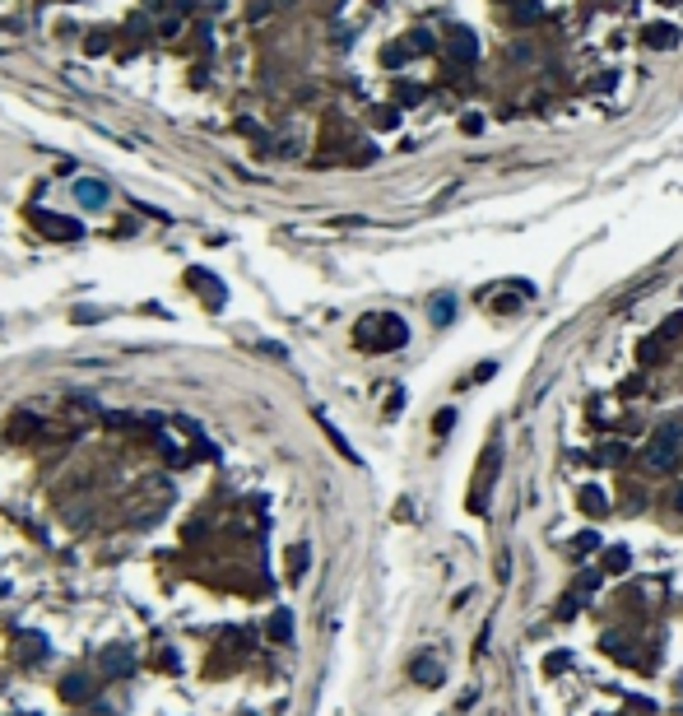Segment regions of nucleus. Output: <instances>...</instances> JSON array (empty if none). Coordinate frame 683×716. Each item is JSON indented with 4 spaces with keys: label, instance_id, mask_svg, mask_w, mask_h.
I'll use <instances>...</instances> for the list:
<instances>
[{
    "label": "nucleus",
    "instance_id": "obj_7",
    "mask_svg": "<svg viewBox=\"0 0 683 716\" xmlns=\"http://www.w3.org/2000/svg\"><path fill=\"white\" fill-rule=\"evenodd\" d=\"M451 312H456V298H451V293L432 298V321H437V326H447V321H451Z\"/></svg>",
    "mask_w": 683,
    "mask_h": 716
},
{
    "label": "nucleus",
    "instance_id": "obj_2",
    "mask_svg": "<svg viewBox=\"0 0 683 716\" xmlns=\"http://www.w3.org/2000/svg\"><path fill=\"white\" fill-rule=\"evenodd\" d=\"M405 321L400 316H368L363 326H358V340L363 345H381V349H395V345H405Z\"/></svg>",
    "mask_w": 683,
    "mask_h": 716
},
{
    "label": "nucleus",
    "instance_id": "obj_1",
    "mask_svg": "<svg viewBox=\"0 0 683 716\" xmlns=\"http://www.w3.org/2000/svg\"><path fill=\"white\" fill-rule=\"evenodd\" d=\"M679 451H683V428H679V424H664L660 433L646 442L642 461L651 465V470H669V465L679 461Z\"/></svg>",
    "mask_w": 683,
    "mask_h": 716
},
{
    "label": "nucleus",
    "instance_id": "obj_6",
    "mask_svg": "<svg viewBox=\"0 0 683 716\" xmlns=\"http://www.w3.org/2000/svg\"><path fill=\"white\" fill-rule=\"evenodd\" d=\"M75 195L84 200V205H102V200H107V186H98V182H79Z\"/></svg>",
    "mask_w": 683,
    "mask_h": 716
},
{
    "label": "nucleus",
    "instance_id": "obj_13",
    "mask_svg": "<svg viewBox=\"0 0 683 716\" xmlns=\"http://www.w3.org/2000/svg\"><path fill=\"white\" fill-rule=\"evenodd\" d=\"M674 503H683V493H674Z\"/></svg>",
    "mask_w": 683,
    "mask_h": 716
},
{
    "label": "nucleus",
    "instance_id": "obj_11",
    "mask_svg": "<svg viewBox=\"0 0 683 716\" xmlns=\"http://www.w3.org/2000/svg\"><path fill=\"white\" fill-rule=\"evenodd\" d=\"M270 633H274V638H279V642L289 638V633H293V623H289V614H274V623H270Z\"/></svg>",
    "mask_w": 683,
    "mask_h": 716
},
{
    "label": "nucleus",
    "instance_id": "obj_8",
    "mask_svg": "<svg viewBox=\"0 0 683 716\" xmlns=\"http://www.w3.org/2000/svg\"><path fill=\"white\" fill-rule=\"evenodd\" d=\"M451 47H460V56H465V61H474V52H479V47H474V38H469L465 28H460V33L451 38Z\"/></svg>",
    "mask_w": 683,
    "mask_h": 716
},
{
    "label": "nucleus",
    "instance_id": "obj_12",
    "mask_svg": "<svg viewBox=\"0 0 683 716\" xmlns=\"http://www.w3.org/2000/svg\"><path fill=\"white\" fill-rule=\"evenodd\" d=\"M595 535H590V530H581V535H576V540H572V549H576V554H590V549H595Z\"/></svg>",
    "mask_w": 683,
    "mask_h": 716
},
{
    "label": "nucleus",
    "instance_id": "obj_5",
    "mask_svg": "<svg viewBox=\"0 0 683 716\" xmlns=\"http://www.w3.org/2000/svg\"><path fill=\"white\" fill-rule=\"evenodd\" d=\"M414 679L437 684V679H442V665H437V660H428V656H418V660H414Z\"/></svg>",
    "mask_w": 683,
    "mask_h": 716
},
{
    "label": "nucleus",
    "instance_id": "obj_4",
    "mask_svg": "<svg viewBox=\"0 0 683 716\" xmlns=\"http://www.w3.org/2000/svg\"><path fill=\"white\" fill-rule=\"evenodd\" d=\"M642 42L646 47H674V42H679V23H656V28H646Z\"/></svg>",
    "mask_w": 683,
    "mask_h": 716
},
{
    "label": "nucleus",
    "instance_id": "obj_3",
    "mask_svg": "<svg viewBox=\"0 0 683 716\" xmlns=\"http://www.w3.org/2000/svg\"><path fill=\"white\" fill-rule=\"evenodd\" d=\"M576 503H581V512H590V517H605L609 512V493L600 484H585L581 493H576Z\"/></svg>",
    "mask_w": 683,
    "mask_h": 716
},
{
    "label": "nucleus",
    "instance_id": "obj_9",
    "mask_svg": "<svg viewBox=\"0 0 683 716\" xmlns=\"http://www.w3.org/2000/svg\"><path fill=\"white\" fill-rule=\"evenodd\" d=\"M605 567H609V572H623V567H627V549H609V554H605Z\"/></svg>",
    "mask_w": 683,
    "mask_h": 716
},
{
    "label": "nucleus",
    "instance_id": "obj_10",
    "mask_svg": "<svg viewBox=\"0 0 683 716\" xmlns=\"http://www.w3.org/2000/svg\"><path fill=\"white\" fill-rule=\"evenodd\" d=\"M84 688H89V684H84V679H79V675L60 684V693H65V697H75V702H79V697H89V693H84Z\"/></svg>",
    "mask_w": 683,
    "mask_h": 716
}]
</instances>
